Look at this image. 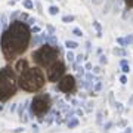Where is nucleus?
Wrapping results in <instances>:
<instances>
[{"label":"nucleus","instance_id":"12","mask_svg":"<svg viewBox=\"0 0 133 133\" xmlns=\"http://www.w3.org/2000/svg\"><path fill=\"white\" fill-rule=\"evenodd\" d=\"M78 126V120L77 118H71V120H68V129H74Z\"/></svg>","mask_w":133,"mask_h":133},{"label":"nucleus","instance_id":"25","mask_svg":"<svg viewBox=\"0 0 133 133\" xmlns=\"http://www.w3.org/2000/svg\"><path fill=\"white\" fill-rule=\"evenodd\" d=\"M112 126H114V123H112V121H108V123H105V124H104V129H105V130H109V129L112 127Z\"/></svg>","mask_w":133,"mask_h":133},{"label":"nucleus","instance_id":"16","mask_svg":"<svg viewBox=\"0 0 133 133\" xmlns=\"http://www.w3.org/2000/svg\"><path fill=\"white\" fill-rule=\"evenodd\" d=\"M101 89H102V83H101V80L98 78V80H96V84L93 86V92H99Z\"/></svg>","mask_w":133,"mask_h":133},{"label":"nucleus","instance_id":"6","mask_svg":"<svg viewBox=\"0 0 133 133\" xmlns=\"http://www.w3.org/2000/svg\"><path fill=\"white\" fill-rule=\"evenodd\" d=\"M112 5H114V2H112V0H107V5H105L104 10H102V12H104V15L111 12V9H112Z\"/></svg>","mask_w":133,"mask_h":133},{"label":"nucleus","instance_id":"37","mask_svg":"<svg viewBox=\"0 0 133 133\" xmlns=\"http://www.w3.org/2000/svg\"><path fill=\"white\" fill-rule=\"evenodd\" d=\"M16 107H18V104H12V105H10V112H15Z\"/></svg>","mask_w":133,"mask_h":133},{"label":"nucleus","instance_id":"11","mask_svg":"<svg viewBox=\"0 0 133 133\" xmlns=\"http://www.w3.org/2000/svg\"><path fill=\"white\" fill-rule=\"evenodd\" d=\"M117 43L120 44V48H123V49H126L129 46L127 43H126V38L124 37H117Z\"/></svg>","mask_w":133,"mask_h":133},{"label":"nucleus","instance_id":"44","mask_svg":"<svg viewBox=\"0 0 133 133\" xmlns=\"http://www.w3.org/2000/svg\"><path fill=\"white\" fill-rule=\"evenodd\" d=\"M16 2H18V0H16Z\"/></svg>","mask_w":133,"mask_h":133},{"label":"nucleus","instance_id":"13","mask_svg":"<svg viewBox=\"0 0 133 133\" xmlns=\"http://www.w3.org/2000/svg\"><path fill=\"white\" fill-rule=\"evenodd\" d=\"M74 16L72 15H65V16H62V22H65V24H70V22H72L74 21Z\"/></svg>","mask_w":133,"mask_h":133},{"label":"nucleus","instance_id":"15","mask_svg":"<svg viewBox=\"0 0 133 133\" xmlns=\"http://www.w3.org/2000/svg\"><path fill=\"white\" fill-rule=\"evenodd\" d=\"M49 14L53 15V16L58 15V14H59V8H58V6H50V8H49Z\"/></svg>","mask_w":133,"mask_h":133},{"label":"nucleus","instance_id":"31","mask_svg":"<svg viewBox=\"0 0 133 133\" xmlns=\"http://www.w3.org/2000/svg\"><path fill=\"white\" fill-rule=\"evenodd\" d=\"M31 129H33V132H34V133H38V132H40V129H38L37 124H33V126H31Z\"/></svg>","mask_w":133,"mask_h":133},{"label":"nucleus","instance_id":"22","mask_svg":"<svg viewBox=\"0 0 133 133\" xmlns=\"http://www.w3.org/2000/svg\"><path fill=\"white\" fill-rule=\"evenodd\" d=\"M31 33H33V34H38V33H42V28H40V27H37V25H34L33 28H31Z\"/></svg>","mask_w":133,"mask_h":133},{"label":"nucleus","instance_id":"5","mask_svg":"<svg viewBox=\"0 0 133 133\" xmlns=\"http://www.w3.org/2000/svg\"><path fill=\"white\" fill-rule=\"evenodd\" d=\"M28 104H30V101H25L24 105H19V109H18L19 117H22V115L25 114V111H27V108H28Z\"/></svg>","mask_w":133,"mask_h":133},{"label":"nucleus","instance_id":"21","mask_svg":"<svg viewBox=\"0 0 133 133\" xmlns=\"http://www.w3.org/2000/svg\"><path fill=\"white\" fill-rule=\"evenodd\" d=\"M84 70H86L87 72H92V70H93V66H92V64H90V62H86V64H84Z\"/></svg>","mask_w":133,"mask_h":133},{"label":"nucleus","instance_id":"7","mask_svg":"<svg viewBox=\"0 0 133 133\" xmlns=\"http://www.w3.org/2000/svg\"><path fill=\"white\" fill-rule=\"evenodd\" d=\"M93 27H95V30H96V36L98 37H102V27H101V24L98 22V21H93Z\"/></svg>","mask_w":133,"mask_h":133},{"label":"nucleus","instance_id":"20","mask_svg":"<svg viewBox=\"0 0 133 133\" xmlns=\"http://www.w3.org/2000/svg\"><path fill=\"white\" fill-rule=\"evenodd\" d=\"M126 43L127 44H133V34H129V36H126Z\"/></svg>","mask_w":133,"mask_h":133},{"label":"nucleus","instance_id":"14","mask_svg":"<svg viewBox=\"0 0 133 133\" xmlns=\"http://www.w3.org/2000/svg\"><path fill=\"white\" fill-rule=\"evenodd\" d=\"M77 76H78V78H84V76H86V72H84V68L83 66H78L77 68Z\"/></svg>","mask_w":133,"mask_h":133},{"label":"nucleus","instance_id":"8","mask_svg":"<svg viewBox=\"0 0 133 133\" xmlns=\"http://www.w3.org/2000/svg\"><path fill=\"white\" fill-rule=\"evenodd\" d=\"M66 61L71 62V64H74V62H76V55H74V52H72V50H68V52H66Z\"/></svg>","mask_w":133,"mask_h":133},{"label":"nucleus","instance_id":"10","mask_svg":"<svg viewBox=\"0 0 133 133\" xmlns=\"http://www.w3.org/2000/svg\"><path fill=\"white\" fill-rule=\"evenodd\" d=\"M42 42H43L42 34H34V38H33V44L34 46H37L38 43H42Z\"/></svg>","mask_w":133,"mask_h":133},{"label":"nucleus","instance_id":"43","mask_svg":"<svg viewBox=\"0 0 133 133\" xmlns=\"http://www.w3.org/2000/svg\"><path fill=\"white\" fill-rule=\"evenodd\" d=\"M2 109H3V105H2V104H0V111H2Z\"/></svg>","mask_w":133,"mask_h":133},{"label":"nucleus","instance_id":"34","mask_svg":"<svg viewBox=\"0 0 133 133\" xmlns=\"http://www.w3.org/2000/svg\"><path fill=\"white\" fill-rule=\"evenodd\" d=\"M76 114H77V115H80V117H83V115H84V111H83V109H80V108H78V109H77V111H76Z\"/></svg>","mask_w":133,"mask_h":133},{"label":"nucleus","instance_id":"19","mask_svg":"<svg viewBox=\"0 0 133 133\" xmlns=\"http://www.w3.org/2000/svg\"><path fill=\"white\" fill-rule=\"evenodd\" d=\"M83 59H84V56H83V55H77V56H76V62H74V64H76V65H78V64H81V62H83Z\"/></svg>","mask_w":133,"mask_h":133},{"label":"nucleus","instance_id":"17","mask_svg":"<svg viewBox=\"0 0 133 133\" xmlns=\"http://www.w3.org/2000/svg\"><path fill=\"white\" fill-rule=\"evenodd\" d=\"M24 6L27 8V9H33V8H34V3L31 2V0H24Z\"/></svg>","mask_w":133,"mask_h":133},{"label":"nucleus","instance_id":"39","mask_svg":"<svg viewBox=\"0 0 133 133\" xmlns=\"http://www.w3.org/2000/svg\"><path fill=\"white\" fill-rule=\"evenodd\" d=\"M58 107H59V108H65V105H64V101H59V102H58Z\"/></svg>","mask_w":133,"mask_h":133},{"label":"nucleus","instance_id":"28","mask_svg":"<svg viewBox=\"0 0 133 133\" xmlns=\"http://www.w3.org/2000/svg\"><path fill=\"white\" fill-rule=\"evenodd\" d=\"M120 83H121V84H126V83H127V77H126V74H123V76L120 77Z\"/></svg>","mask_w":133,"mask_h":133},{"label":"nucleus","instance_id":"23","mask_svg":"<svg viewBox=\"0 0 133 133\" xmlns=\"http://www.w3.org/2000/svg\"><path fill=\"white\" fill-rule=\"evenodd\" d=\"M101 71H102V70H101V66H93V70H92V72H93L95 76H99Z\"/></svg>","mask_w":133,"mask_h":133},{"label":"nucleus","instance_id":"2","mask_svg":"<svg viewBox=\"0 0 133 133\" xmlns=\"http://www.w3.org/2000/svg\"><path fill=\"white\" fill-rule=\"evenodd\" d=\"M112 53H114L115 56H121V58L127 56V52H126V49H123V48H114L112 49Z\"/></svg>","mask_w":133,"mask_h":133},{"label":"nucleus","instance_id":"9","mask_svg":"<svg viewBox=\"0 0 133 133\" xmlns=\"http://www.w3.org/2000/svg\"><path fill=\"white\" fill-rule=\"evenodd\" d=\"M121 6H123V3H121V0H117V2H114V8H112V10H114V14L117 15L120 12V9H121Z\"/></svg>","mask_w":133,"mask_h":133},{"label":"nucleus","instance_id":"1","mask_svg":"<svg viewBox=\"0 0 133 133\" xmlns=\"http://www.w3.org/2000/svg\"><path fill=\"white\" fill-rule=\"evenodd\" d=\"M43 42L50 43V44H58V38L55 37V34H49V33H43L42 34Z\"/></svg>","mask_w":133,"mask_h":133},{"label":"nucleus","instance_id":"24","mask_svg":"<svg viewBox=\"0 0 133 133\" xmlns=\"http://www.w3.org/2000/svg\"><path fill=\"white\" fill-rule=\"evenodd\" d=\"M80 86L83 87V89H89V84H87V81H86V80H83V78L80 80Z\"/></svg>","mask_w":133,"mask_h":133},{"label":"nucleus","instance_id":"3","mask_svg":"<svg viewBox=\"0 0 133 133\" xmlns=\"http://www.w3.org/2000/svg\"><path fill=\"white\" fill-rule=\"evenodd\" d=\"M84 80L87 81L89 87H93V80H95V74H93V72H86Z\"/></svg>","mask_w":133,"mask_h":133},{"label":"nucleus","instance_id":"40","mask_svg":"<svg viewBox=\"0 0 133 133\" xmlns=\"http://www.w3.org/2000/svg\"><path fill=\"white\" fill-rule=\"evenodd\" d=\"M120 65L123 66V65H129V62L126 61V59H123V61H120Z\"/></svg>","mask_w":133,"mask_h":133},{"label":"nucleus","instance_id":"30","mask_svg":"<svg viewBox=\"0 0 133 133\" xmlns=\"http://www.w3.org/2000/svg\"><path fill=\"white\" fill-rule=\"evenodd\" d=\"M104 2H105V0H92V3H93L95 6H99V5H102Z\"/></svg>","mask_w":133,"mask_h":133},{"label":"nucleus","instance_id":"26","mask_svg":"<svg viewBox=\"0 0 133 133\" xmlns=\"http://www.w3.org/2000/svg\"><path fill=\"white\" fill-rule=\"evenodd\" d=\"M99 62H101V64H108V59H107L105 55H101V56H99Z\"/></svg>","mask_w":133,"mask_h":133},{"label":"nucleus","instance_id":"32","mask_svg":"<svg viewBox=\"0 0 133 133\" xmlns=\"http://www.w3.org/2000/svg\"><path fill=\"white\" fill-rule=\"evenodd\" d=\"M86 49H87V52H90L92 50V43L90 42H86Z\"/></svg>","mask_w":133,"mask_h":133},{"label":"nucleus","instance_id":"35","mask_svg":"<svg viewBox=\"0 0 133 133\" xmlns=\"http://www.w3.org/2000/svg\"><path fill=\"white\" fill-rule=\"evenodd\" d=\"M96 121H98V123H102V112H98V118H96Z\"/></svg>","mask_w":133,"mask_h":133},{"label":"nucleus","instance_id":"36","mask_svg":"<svg viewBox=\"0 0 133 133\" xmlns=\"http://www.w3.org/2000/svg\"><path fill=\"white\" fill-rule=\"evenodd\" d=\"M19 18H21V21H28V15L22 14V15H21V16H19Z\"/></svg>","mask_w":133,"mask_h":133},{"label":"nucleus","instance_id":"27","mask_svg":"<svg viewBox=\"0 0 133 133\" xmlns=\"http://www.w3.org/2000/svg\"><path fill=\"white\" fill-rule=\"evenodd\" d=\"M121 71H123V74H127V72L130 71V66H129V65H123V66H121Z\"/></svg>","mask_w":133,"mask_h":133},{"label":"nucleus","instance_id":"42","mask_svg":"<svg viewBox=\"0 0 133 133\" xmlns=\"http://www.w3.org/2000/svg\"><path fill=\"white\" fill-rule=\"evenodd\" d=\"M36 22V19L34 18H28V24H34Z\"/></svg>","mask_w":133,"mask_h":133},{"label":"nucleus","instance_id":"18","mask_svg":"<svg viewBox=\"0 0 133 133\" xmlns=\"http://www.w3.org/2000/svg\"><path fill=\"white\" fill-rule=\"evenodd\" d=\"M72 34H74V36H77V37H81V36H83V31H81L80 28H72Z\"/></svg>","mask_w":133,"mask_h":133},{"label":"nucleus","instance_id":"41","mask_svg":"<svg viewBox=\"0 0 133 133\" xmlns=\"http://www.w3.org/2000/svg\"><path fill=\"white\" fill-rule=\"evenodd\" d=\"M132 132H133V130H132L130 127H126V130H124L123 133H132Z\"/></svg>","mask_w":133,"mask_h":133},{"label":"nucleus","instance_id":"33","mask_svg":"<svg viewBox=\"0 0 133 133\" xmlns=\"http://www.w3.org/2000/svg\"><path fill=\"white\" fill-rule=\"evenodd\" d=\"M2 24L3 25L8 24V18H6V15H2Z\"/></svg>","mask_w":133,"mask_h":133},{"label":"nucleus","instance_id":"4","mask_svg":"<svg viewBox=\"0 0 133 133\" xmlns=\"http://www.w3.org/2000/svg\"><path fill=\"white\" fill-rule=\"evenodd\" d=\"M65 46L68 48V50H74V49H77L80 44H78L77 42H72V40H66V42H65Z\"/></svg>","mask_w":133,"mask_h":133},{"label":"nucleus","instance_id":"29","mask_svg":"<svg viewBox=\"0 0 133 133\" xmlns=\"http://www.w3.org/2000/svg\"><path fill=\"white\" fill-rule=\"evenodd\" d=\"M114 108H115V109H118L120 112H121V111H123V105L120 104V102H115V105H114Z\"/></svg>","mask_w":133,"mask_h":133},{"label":"nucleus","instance_id":"38","mask_svg":"<svg viewBox=\"0 0 133 133\" xmlns=\"http://www.w3.org/2000/svg\"><path fill=\"white\" fill-rule=\"evenodd\" d=\"M21 132H24V129L22 127H18V129H15L14 130V133H21Z\"/></svg>","mask_w":133,"mask_h":133}]
</instances>
